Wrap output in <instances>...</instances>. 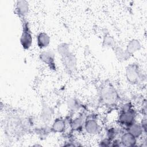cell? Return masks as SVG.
Returning <instances> with one entry per match:
<instances>
[{"label":"cell","instance_id":"1","mask_svg":"<svg viewBox=\"0 0 147 147\" xmlns=\"http://www.w3.org/2000/svg\"><path fill=\"white\" fill-rule=\"evenodd\" d=\"M101 102L106 106H114L119 100V94L114 87L110 84L103 86L100 91Z\"/></svg>","mask_w":147,"mask_h":147},{"label":"cell","instance_id":"14","mask_svg":"<svg viewBox=\"0 0 147 147\" xmlns=\"http://www.w3.org/2000/svg\"><path fill=\"white\" fill-rule=\"evenodd\" d=\"M141 48V44L137 39H131L129 40L126 45V50L131 55L140 51Z\"/></svg>","mask_w":147,"mask_h":147},{"label":"cell","instance_id":"9","mask_svg":"<svg viewBox=\"0 0 147 147\" xmlns=\"http://www.w3.org/2000/svg\"><path fill=\"white\" fill-rule=\"evenodd\" d=\"M53 109L48 105L42 106L40 114V119L43 123H48L50 122L53 118Z\"/></svg>","mask_w":147,"mask_h":147},{"label":"cell","instance_id":"5","mask_svg":"<svg viewBox=\"0 0 147 147\" xmlns=\"http://www.w3.org/2000/svg\"><path fill=\"white\" fill-rule=\"evenodd\" d=\"M39 59L41 61L47 65L51 70H56V64L55 55L52 50H45L39 55Z\"/></svg>","mask_w":147,"mask_h":147},{"label":"cell","instance_id":"10","mask_svg":"<svg viewBox=\"0 0 147 147\" xmlns=\"http://www.w3.org/2000/svg\"><path fill=\"white\" fill-rule=\"evenodd\" d=\"M66 129L65 121L62 118H57L52 122L50 130L51 132L55 133H63Z\"/></svg>","mask_w":147,"mask_h":147},{"label":"cell","instance_id":"6","mask_svg":"<svg viewBox=\"0 0 147 147\" xmlns=\"http://www.w3.org/2000/svg\"><path fill=\"white\" fill-rule=\"evenodd\" d=\"M61 59L65 71L69 74L73 73L77 67V59L75 55L71 52L67 55L61 57Z\"/></svg>","mask_w":147,"mask_h":147},{"label":"cell","instance_id":"4","mask_svg":"<svg viewBox=\"0 0 147 147\" xmlns=\"http://www.w3.org/2000/svg\"><path fill=\"white\" fill-rule=\"evenodd\" d=\"M22 32L20 38L21 45L25 50H28L32 46L33 42L32 33L28 21L26 18L21 20Z\"/></svg>","mask_w":147,"mask_h":147},{"label":"cell","instance_id":"16","mask_svg":"<svg viewBox=\"0 0 147 147\" xmlns=\"http://www.w3.org/2000/svg\"><path fill=\"white\" fill-rule=\"evenodd\" d=\"M114 54L117 59L119 61H125L129 60L131 56L125 49L121 47H116L114 49Z\"/></svg>","mask_w":147,"mask_h":147},{"label":"cell","instance_id":"7","mask_svg":"<svg viewBox=\"0 0 147 147\" xmlns=\"http://www.w3.org/2000/svg\"><path fill=\"white\" fill-rule=\"evenodd\" d=\"M83 128L88 134L95 135L99 132L100 126L97 120L94 118H86Z\"/></svg>","mask_w":147,"mask_h":147},{"label":"cell","instance_id":"18","mask_svg":"<svg viewBox=\"0 0 147 147\" xmlns=\"http://www.w3.org/2000/svg\"><path fill=\"white\" fill-rule=\"evenodd\" d=\"M102 45L105 48H112L113 49L117 47L114 38L109 33H106L105 34L103 38Z\"/></svg>","mask_w":147,"mask_h":147},{"label":"cell","instance_id":"19","mask_svg":"<svg viewBox=\"0 0 147 147\" xmlns=\"http://www.w3.org/2000/svg\"><path fill=\"white\" fill-rule=\"evenodd\" d=\"M57 51L58 54L59 56H60L61 57L67 55L71 52L70 50L69 45L67 42H62L59 44L57 46Z\"/></svg>","mask_w":147,"mask_h":147},{"label":"cell","instance_id":"2","mask_svg":"<svg viewBox=\"0 0 147 147\" xmlns=\"http://www.w3.org/2000/svg\"><path fill=\"white\" fill-rule=\"evenodd\" d=\"M125 77L130 84L137 85L144 80V75L139 65L137 63L129 64L125 69Z\"/></svg>","mask_w":147,"mask_h":147},{"label":"cell","instance_id":"12","mask_svg":"<svg viewBox=\"0 0 147 147\" xmlns=\"http://www.w3.org/2000/svg\"><path fill=\"white\" fill-rule=\"evenodd\" d=\"M86 117L84 114H80L71 120L70 122L71 128L74 131L81 130L84 125Z\"/></svg>","mask_w":147,"mask_h":147},{"label":"cell","instance_id":"17","mask_svg":"<svg viewBox=\"0 0 147 147\" xmlns=\"http://www.w3.org/2000/svg\"><path fill=\"white\" fill-rule=\"evenodd\" d=\"M67 106L72 111H78L82 107L80 102L75 97H70L67 100Z\"/></svg>","mask_w":147,"mask_h":147},{"label":"cell","instance_id":"15","mask_svg":"<svg viewBox=\"0 0 147 147\" xmlns=\"http://www.w3.org/2000/svg\"><path fill=\"white\" fill-rule=\"evenodd\" d=\"M127 129V131L134 136L137 139L140 137L144 132L141 123H138L136 122L128 126Z\"/></svg>","mask_w":147,"mask_h":147},{"label":"cell","instance_id":"11","mask_svg":"<svg viewBox=\"0 0 147 147\" xmlns=\"http://www.w3.org/2000/svg\"><path fill=\"white\" fill-rule=\"evenodd\" d=\"M37 44L40 49H44L48 47L51 42L49 36L44 32H41L37 35L36 37Z\"/></svg>","mask_w":147,"mask_h":147},{"label":"cell","instance_id":"13","mask_svg":"<svg viewBox=\"0 0 147 147\" xmlns=\"http://www.w3.org/2000/svg\"><path fill=\"white\" fill-rule=\"evenodd\" d=\"M120 142L125 146H134L136 145L137 138L127 131L122 135Z\"/></svg>","mask_w":147,"mask_h":147},{"label":"cell","instance_id":"8","mask_svg":"<svg viewBox=\"0 0 147 147\" xmlns=\"http://www.w3.org/2000/svg\"><path fill=\"white\" fill-rule=\"evenodd\" d=\"M29 6L28 1L25 0L18 1L15 5V12L20 20L25 18L29 12Z\"/></svg>","mask_w":147,"mask_h":147},{"label":"cell","instance_id":"3","mask_svg":"<svg viewBox=\"0 0 147 147\" xmlns=\"http://www.w3.org/2000/svg\"><path fill=\"white\" fill-rule=\"evenodd\" d=\"M136 114L130 103H126L123 105L121 112L118 117V122L127 127L135 122Z\"/></svg>","mask_w":147,"mask_h":147}]
</instances>
